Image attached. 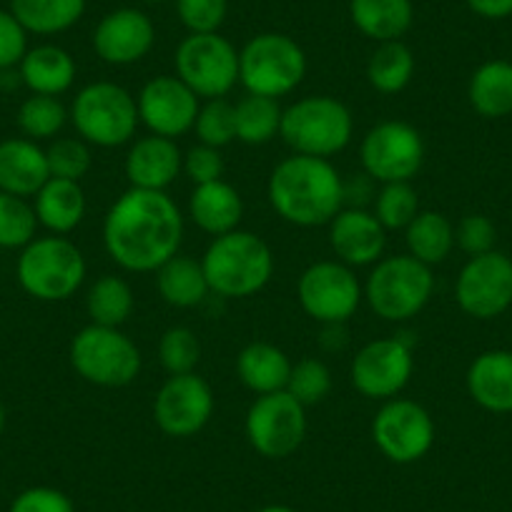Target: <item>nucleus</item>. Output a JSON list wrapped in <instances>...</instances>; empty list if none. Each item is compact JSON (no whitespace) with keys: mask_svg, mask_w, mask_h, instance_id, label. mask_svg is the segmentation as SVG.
I'll return each instance as SVG.
<instances>
[{"mask_svg":"<svg viewBox=\"0 0 512 512\" xmlns=\"http://www.w3.org/2000/svg\"><path fill=\"white\" fill-rule=\"evenodd\" d=\"M184 241V216L166 191H123L103 219V246L126 272H156Z\"/></svg>","mask_w":512,"mask_h":512,"instance_id":"nucleus-1","label":"nucleus"},{"mask_svg":"<svg viewBox=\"0 0 512 512\" xmlns=\"http://www.w3.org/2000/svg\"><path fill=\"white\" fill-rule=\"evenodd\" d=\"M267 196L287 224L314 229L344 209V179L329 159L292 154L274 166Z\"/></svg>","mask_w":512,"mask_h":512,"instance_id":"nucleus-2","label":"nucleus"},{"mask_svg":"<svg viewBox=\"0 0 512 512\" xmlns=\"http://www.w3.org/2000/svg\"><path fill=\"white\" fill-rule=\"evenodd\" d=\"M211 294L221 299H246L262 292L274 274V254L254 231L234 229L214 236L201 256Z\"/></svg>","mask_w":512,"mask_h":512,"instance_id":"nucleus-3","label":"nucleus"},{"mask_svg":"<svg viewBox=\"0 0 512 512\" xmlns=\"http://www.w3.org/2000/svg\"><path fill=\"white\" fill-rule=\"evenodd\" d=\"M16 277L38 302H66L86 282V256L66 236H41L21 249Z\"/></svg>","mask_w":512,"mask_h":512,"instance_id":"nucleus-4","label":"nucleus"},{"mask_svg":"<svg viewBox=\"0 0 512 512\" xmlns=\"http://www.w3.org/2000/svg\"><path fill=\"white\" fill-rule=\"evenodd\" d=\"M68 118L76 134L98 149H116L134 141L141 123L134 93L113 81L83 86L73 98Z\"/></svg>","mask_w":512,"mask_h":512,"instance_id":"nucleus-5","label":"nucleus"},{"mask_svg":"<svg viewBox=\"0 0 512 512\" xmlns=\"http://www.w3.org/2000/svg\"><path fill=\"white\" fill-rule=\"evenodd\" d=\"M279 136L294 154L332 159L352 144V111L332 96H304L284 108Z\"/></svg>","mask_w":512,"mask_h":512,"instance_id":"nucleus-6","label":"nucleus"},{"mask_svg":"<svg viewBox=\"0 0 512 512\" xmlns=\"http://www.w3.org/2000/svg\"><path fill=\"white\" fill-rule=\"evenodd\" d=\"M435 289L432 267L410 254L384 256L374 264L364 284L369 309L384 322H410L427 307Z\"/></svg>","mask_w":512,"mask_h":512,"instance_id":"nucleus-7","label":"nucleus"},{"mask_svg":"<svg viewBox=\"0 0 512 512\" xmlns=\"http://www.w3.org/2000/svg\"><path fill=\"white\" fill-rule=\"evenodd\" d=\"M71 367L78 377L103 390H118L136 382L144 367L141 349L121 327L88 324L71 339Z\"/></svg>","mask_w":512,"mask_h":512,"instance_id":"nucleus-8","label":"nucleus"},{"mask_svg":"<svg viewBox=\"0 0 512 512\" xmlns=\"http://www.w3.org/2000/svg\"><path fill=\"white\" fill-rule=\"evenodd\" d=\"M307 76L304 48L287 33H259L239 51V83L246 93L282 98Z\"/></svg>","mask_w":512,"mask_h":512,"instance_id":"nucleus-9","label":"nucleus"},{"mask_svg":"<svg viewBox=\"0 0 512 512\" xmlns=\"http://www.w3.org/2000/svg\"><path fill=\"white\" fill-rule=\"evenodd\" d=\"M176 76L199 98H224L239 83V51L221 33H189L176 48Z\"/></svg>","mask_w":512,"mask_h":512,"instance_id":"nucleus-10","label":"nucleus"},{"mask_svg":"<svg viewBox=\"0 0 512 512\" xmlns=\"http://www.w3.org/2000/svg\"><path fill=\"white\" fill-rule=\"evenodd\" d=\"M246 440L267 460H284L307 437V407L287 390L259 395L246 412Z\"/></svg>","mask_w":512,"mask_h":512,"instance_id":"nucleus-11","label":"nucleus"},{"mask_svg":"<svg viewBox=\"0 0 512 512\" xmlns=\"http://www.w3.org/2000/svg\"><path fill=\"white\" fill-rule=\"evenodd\" d=\"M415 372V342L407 334L374 339L364 344L352 359L349 379L352 387L367 400H395L410 384Z\"/></svg>","mask_w":512,"mask_h":512,"instance_id":"nucleus-12","label":"nucleus"},{"mask_svg":"<svg viewBox=\"0 0 512 512\" xmlns=\"http://www.w3.org/2000/svg\"><path fill=\"white\" fill-rule=\"evenodd\" d=\"M364 174L377 184L412 181L425 164V141L407 121H382L364 134L362 146Z\"/></svg>","mask_w":512,"mask_h":512,"instance_id":"nucleus-13","label":"nucleus"},{"mask_svg":"<svg viewBox=\"0 0 512 512\" xmlns=\"http://www.w3.org/2000/svg\"><path fill=\"white\" fill-rule=\"evenodd\" d=\"M297 299L304 314L319 324H347L364 299L352 267L339 259H324L307 267L299 277Z\"/></svg>","mask_w":512,"mask_h":512,"instance_id":"nucleus-14","label":"nucleus"},{"mask_svg":"<svg viewBox=\"0 0 512 512\" xmlns=\"http://www.w3.org/2000/svg\"><path fill=\"white\" fill-rule=\"evenodd\" d=\"M435 420L415 400H387L372 420V440L377 450L395 465L422 460L435 445Z\"/></svg>","mask_w":512,"mask_h":512,"instance_id":"nucleus-15","label":"nucleus"},{"mask_svg":"<svg viewBox=\"0 0 512 512\" xmlns=\"http://www.w3.org/2000/svg\"><path fill=\"white\" fill-rule=\"evenodd\" d=\"M455 299L475 319H495L512 304V259L502 251L470 256L455 282Z\"/></svg>","mask_w":512,"mask_h":512,"instance_id":"nucleus-16","label":"nucleus"},{"mask_svg":"<svg viewBox=\"0 0 512 512\" xmlns=\"http://www.w3.org/2000/svg\"><path fill=\"white\" fill-rule=\"evenodd\" d=\"M211 384L196 372L169 374L154 400V422L164 435L186 440L209 425L214 415Z\"/></svg>","mask_w":512,"mask_h":512,"instance_id":"nucleus-17","label":"nucleus"},{"mask_svg":"<svg viewBox=\"0 0 512 512\" xmlns=\"http://www.w3.org/2000/svg\"><path fill=\"white\" fill-rule=\"evenodd\" d=\"M139 118L154 136L179 139L194 131L201 98L179 76H156L136 96Z\"/></svg>","mask_w":512,"mask_h":512,"instance_id":"nucleus-18","label":"nucleus"},{"mask_svg":"<svg viewBox=\"0 0 512 512\" xmlns=\"http://www.w3.org/2000/svg\"><path fill=\"white\" fill-rule=\"evenodd\" d=\"M156 43L154 21L139 8H116L98 21L93 51L103 63L131 66L149 56Z\"/></svg>","mask_w":512,"mask_h":512,"instance_id":"nucleus-19","label":"nucleus"},{"mask_svg":"<svg viewBox=\"0 0 512 512\" xmlns=\"http://www.w3.org/2000/svg\"><path fill=\"white\" fill-rule=\"evenodd\" d=\"M329 246L347 267H372L382 259L387 229L364 206H344L329 221Z\"/></svg>","mask_w":512,"mask_h":512,"instance_id":"nucleus-20","label":"nucleus"},{"mask_svg":"<svg viewBox=\"0 0 512 512\" xmlns=\"http://www.w3.org/2000/svg\"><path fill=\"white\" fill-rule=\"evenodd\" d=\"M181 169H184V154L176 141L154 134L134 141L123 164L128 184L146 191H166L179 179Z\"/></svg>","mask_w":512,"mask_h":512,"instance_id":"nucleus-21","label":"nucleus"},{"mask_svg":"<svg viewBox=\"0 0 512 512\" xmlns=\"http://www.w3.org/2000/svg\"><path fill=\"white\" fill-rule=\"evenodd\" d=\"M467 392L472 402L495 415L512 412V352L487 349L467 369Z\"/></svg>","mask_w":512,"mask_h":512,"instance_id":"nucleus-22","label":"nucleus"},{"mask_svg":"<svg viewBox=\"0 0 512 512\" xmlns=\"http://www.w3.org/2000/svg\"><path fill=\"white\" fill-rule=\"evenodd\" d=\"M51 179L46 151L31 139L0 141V191L13 196H36Z\"/></svg>","mask_w":512,"mask_h":512,"instance_id":"nucleus-23","label":"nucleus"},{"mask_svg":"<svg viewBox=\"0 0 512 512\" xmlns=\"http://www.w3.org/2000/svg\"><path fill=\"white\" fill-rule=\"evenodd\" d=\"M189 216L201 231L211 236L229 234L239 229L244 219V201L241 194L224 179L211 184L194 186L189 196Z\"/></svg>","mask_w":512,"mask_h":512,"instance_id":"nucleus-24","label":"nucleus"},{"mask_svg":"<svg viewBox=\"0 0 512 512\" xmlns=\"http://www.w3.org/2000/svg\"><path fill=\"white\" fill-rule=\"evenodd\" d=\"M76 61L71 53L61 46H36L28 48L23 61L18 63V73H21L23 86L31 93H41V96H61L76 81Z\"/></svg>","mask_w":512,"mask_h":512,"instance_id":"nucleus-25","label":"nucleus"},{"mask_svg":"<svg viewBox=\"0 0 512 512\" xmlns=\"http://www.w3.org/2000/svg\"><path fill=\"white\" fill-rule=\"evenodd\" d=\"M289 372H292V362L287 352L272 342L246 344L236 357V377L256 397L287 390Z\"/></svg>","mask_w":512,"mask_h":512,"instance_id":"nucleus-26","label":"nucleus"},{"mask_svg":"<svg viewBox=\"0 0 512 512\" xmlns=\"http://www.w3.org/2000/svg\"><path fill=\"white\" fill-rule=\"evenodd\" d=\"M33 209H36L38 224L46 226L51 234H71L86 216V194L81 189V181L53 179L51 176L33 196Z\"/></svg>","mask_w":512,"mask_h":512,"instance_id":"nucleus-27","label":"nucleus"},{"mask_svg":"<svg viewBox=\"0 0 512 512\" xmlns=\"http://www.w3.org/2000/svg\"><path fill=\"white\" fill-rule=\"evenodd\" d=\"M349 16L357 31L372 41H402L415 21V6L412 0H349Z\"/></svg>","mask_w":512,"mask_h":512,"instance_id":"nucleus-28","label":"nucleus"},{"mask_svg":"<svg viewBox=\"0 0 512 512\" xmlns=\"http://www.w3.org/2000/svg\"><path fill=\"white\" fill-rule=\"evenodd\" d=\"M467 101L482 118H505L512 113V63L495 58L475 68L467 83Z\"/></svg>","mask_w":512,"mask_h":512,"instance_id":"nucleus-29","label":"nucleus"},{"mask_svg":"<svg viewBox=\"0 0 512 512\" xmlns=\"http://www.w3.org/2000/svg\"><path fill=\"white\" fill-rule=\"evenodd\" d=\"M156 287L161 299L176 309L199 307L211 294L201 262L184 254L171 256L169 262L156 269Z\"/></svg>","mask_w":512,"mask_h":512,"instance_id":"nucleus-30","label":"nucleus"},{"mask_svg":"<svg viewBox=\"0 0 512 512\" xmlns=\"http://www.w3.org/2000/svg\"><path fill=\"white\" fill-rule=\"evenodd\" d=\"M405 241L407 254L427 267H435L455 249V226L440 211H420L405 229Z\"/></svg>","mask_w":512,"mask_h":512,"instance_id":"nucleus-31","label":"nucleus"},{"mask_svg":"<svg viewBox=\"0 0 512 512\" xmlns=\"http://www.w3.org/2000/svg\"><path fill=\"white\" fill-rule=\"evenodd\" d=\"M11 13L28 33L56 36L81 21L86 0H11Z\"/></svg>","mask_w":512,"mask_h":512,"instance_id":"nucleus-32","label":"nucleus"},{"mask_svg":"<svg viewBox=\"0 0 512 512\" xmlns=\"http://www.w3.org/2000/svg\"><path fill=\"white\" fill-rule=\"evenodd\" d=\"M415 53L402 41L377 43L367 61V81L369 86L384 96H395L410 86L415 76Z\"/></svg>","mask_w":512,"mask_h":512,"instance_id":"nucleus-33","label":"nucleus"},{"mask_svg":"<svg viewBox=\"0 0 512 512\" xmlns=\"http://www.w3.org/2000/svg\"><path fill=\"white\" fill-rule=\"evenodd\" d=\"M236 116V141L246 146H264L274 141L282 131L284 108L277 98L246 93L239 103H234Z\"/></svg>","mask_w":512,"mask_h":512,"instance_id":"nucleus-34","label":"nucleus"},{"mask_svg":"<svg viewBox=\"0 0 512 512\" xmlns=\"http://www.w3.org/2000/svg\"><path fill=\"white\" fill-rule=\"evenodd\" d=\"M134 289L126 279L116 274H103L91 284L86 297V312L91 324L101 327H121L134 312Z\"/></svg>","mask_w":512,"mask_h":512,"instance_id":"nucleus-35","label":"nucleus"},{"mask_svg":"<svg viewBox=\"0 0 512 512\" xmlns=\"http://www.w3.org/2000/svg\"><path fill=\"white\" fill-rule=\"evenodd\" d=\"M68 121V111L58 96H41L33 93L18 108V128L31 141L56 139Z\"/></svg>","mask_w":512,"mask_h":512,"instance_id":"nucleus-36","label":"nucleus"},{"mask_svg":"<svg viewBox=\"0 0 512 512\" xmlns=\"http://www.w3.org/2000/svg\"><path fill=\"white\" fill-rule=\"evenodd\" d=\"M420 211V196H417L412 181L382 184V189L374 196L372 214L387 231L407 229Z\"/></svg>","mask_w":512,"mask_h":512,"instance_id":"nucleus-37","label":"nucleus"},{"mask_svg":"<svg viewBox=\"0 0 512 512\" xmlns=\"http://www.w3.org/2000/svg\"><path fill=\"white\" fill-rule=\"evenodd\" d=\"M36 209L23 196L0 191V249H23L36 239Z\"/></svg>","mask_w":512,"mask_h":512,"instance_id":"nucleus-38","label":"nucleus"},{"mask_svg":"<svg viewBox=\"0 0 512 512\" xmlns=\"http://www.w3.org/2000/svg\"><path fill=\"white\" fill-rule=\"evenodd\" d=\"M287 392L304 407L319 405L332 392V372L327 364L317 357H304L297 364H292L289 372Z\"/></svg>","mask_w":512,"mask_h":512,"instance_id":"nucleus-39","label":"nucleus"},{"mask_svg":"<svg viewBox=\"0 0 512 512\" xmlns=\"http://www.w3.org/2000/svg\"><path fill=\"white\" fill-rule=\"evenodd\" d=\"M194 131L199 144L214 146V149L229 146L231 141H236L234 103H229L226 98H211V101H206L199 108Z\"/></svg>","mask_w":512,"mask_h":512,"instance_id":"nucleus-40","label":"nucleus"},{"mask_svg":"<svg viewBox=\"0 0 512 512\" xmlns=\"http://www.w3.org/2000/svg\"><path fill=\"white\" fill-rule=\"evenodd\" d=\"M201 359V342L189 327H171L159 339V362L169 374L194 372Z\"/></svg>","mask_w":512,"mask_h":512,"instance_id":"nucleus-41","label":"nucleus"},{"mask_svg":"<svg viewBox=\"0 0 512 512\" xmlns=\"http://www.w3.org/2000/svg\"><path fill=\"white\" fill-rule=\"evenodd\" d=\"M91 144L78 136V139H56L46 149L48 159V171H51L53 179H68V181H81L83 176L91 171L93 156Z\"/></svg>","mask_w":512,"mask_h":512,"instance_id":"nucleus-42","label":"nucleus"},{"mask_svg":"<svg viewBox=\"0 0 512 512\" xmlns=\"http://www.w3.org/2000/svg\"><path fill=\"white\" fill-rule=\"evenodd\" d=\"M176 13L189 33H219L229 13V0H176Z\"/></svg>","mask_w":512,"mask_h":512,"instance_id":"nucleus-43","label":"nucleus"},{"mask_svg":"<svg viewBox=\"0 0 512 512\" xmlns=\"http://www.w3.org/2000/svg\"><path fill=\"white\" fill-rule=\"evenodd\" d=\"M497 229L490 216L467 214L455 226V246H460L467 256H480L495 251Z\"/></svg>","mask_w":512,"mask_h":512,"instance_id":"nucleus-44","label":"nucleus"},{"mask_svg":"<svg viewBox=\"0 0 512 512\" xmlns=\"http://www.w3.org/2000/svg\"><path fill=\"white\" fill-rule=\"evenodd\" d=\"M224 156H221V149H214V146L196 144L191 146L184 154V174L189 176L191 184H211V181L224 179Z\"/></svg>","mask_w":512,"mask_h":512,"instance_id":"nucleus-45","label":"nucleus"},{"mask_svg":"<svg viewBox=\"0 0 512 512\" xmlns=\"http://www.w3.org/2000/svg\"><path fill=\"white\" fill-rule=\"evenodd\" d=\"M8 512H76V505H73L66 492L56 490V487L38 485L18 492Z\"/></svg>","mask_w":512,"mask_h":512,"instance_id":"nucleus-46","label":"nucleus"},{"mask_svg":"<svg viewBox=\"0 0 512 512\" xmlns=\"http://www.w3.org/2000/svg\"><path fill=\"white\" fill-rule=\"evenodd\" d=\"M28 53V31L11 11H0V71L16 68Z\"/></svg>","mask_w":512,"mask_h":512,"instance_id":"nucleus-47","label":"nucleus"},{"mask_svg":"<svg viewBox=\"0 0 512 512\" xmlns=\"http://www.w3.org/2000/svg\"><path fill=\"white\" fill-rule=\"evenodd\" d=\"M475 16L487 18V21H502L512 16V0H465Z\"/></svg>","mask_w":512,"mask_h":512,"instance_id":"nucleus-48","label":"nucleus"},{"mask_svg":"<svg viewBox=\"0 0 512 512\" xmlns=\"http://www.w3.org/2000/svg\"><path fill=\"white\" fill-rule=\"evenodd\" d=\"M256 512H297V510L289 505H264V507H259Z\"/></svg>","mask_w":512,"mask_h":512,"instance_id":"nucleus-49","label":"nucleus"},{"mask_svg":"<svg viewBox=\"0 0 512 512\" xmlns=\"http://www.w3.org/2000/svg\"><path fill=\"white\" fill-rule=\"evenodd\" d=\"M6 420H8V412H6V405L0 402V432L6 430Z\"/></svg>","mask_w":512,"mask_h":512,"instance_id":"nucleus-50","label":"nucleus"},{"mask_svg":"<svg viewBox=\"0 0 512 512\" xmlns=\"http://www.w3.org/2000/svg\"><path fill=\"white\" fill-rule=\"evenodd\" d=\"M146 3H169V0H146Z\"/></svg>","mask_w":512,"mask_h":512,"instance_id":"nucleus-51","label":"nucleus"}]
</instances>
